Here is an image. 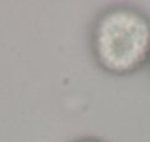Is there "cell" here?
Wrapping results in <instances>:
<instances>
[{"label":"cell","mask_w":150,"mask_h":142,"mask_svg":"<svg viewBox=\"0 0 150 142\" xmlns=\"http://www.w3.org/2000/svg\"><path fill=\"white\" fill-rule=\"evenodd\" d=\"M88 50L106 75L125 78L140 72L150 62V16L127 3L105 8L90 25Z\"/></svg>","instance_id":"obj_1"},{"label":"cell","mask_w":150,"mask_h":142,"mask_svg":"<svg viewBox=\"0 0 150 142\" xmlns=\"http://www.w3.org/2000/svg\"><path fill=\"white\" fill-rule=\"evenodd\" d=\"M71 142H106V141H103L102 138H97V136H80Z\"/></svg>","instance_id":"obj_2"},{"label":"cell","mask_w":150,"mask_h":142,"mask_svg":"<svg viewBox=\"0 0 150 142\" xmlns=\"http://www.w3.org/2000/svg\"><path fill=\"white\" fill-rule=\"evenodd\" d=\"M147 67H149V70H150V62H149V66H147Z\"/></svg>","instance_id":"obj_3"}]
</instances>
